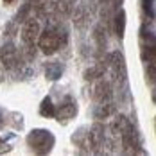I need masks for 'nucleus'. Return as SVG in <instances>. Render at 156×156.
I'll use <instances>...</instances> for the list:
<instances>
[{
  "label": "nucleus",
  "mask_w": 156,
  "mask_h": 156,
  "mask_svg": "<svg viewBox=\"0 0 156 156\" xmlns=\"http://www.w3.org/2000/svg\"><path fill=\"white\" fill-rule=\"evenodd\" d=\"M40 113H41V117H45V119H54L56 117V108H54V102H52V99L50 97H43V101H41V104H40Z\"/></svg>",
  "instance_id": "13"
},
{
  "label": "nucleus",
  "mask_w": 156,
  "mask_h": 156,
  "mask_svg": "<svg viewBox=\"0 0 156 156\" xmlns=\"http://www.w3.org/2000/svg\"><path fill=\"white\" fill-rule=\"evenodd\" d=\"M43 70H45V77L48 81H58L63 74V65L58 61H50V63H45Z\"/></svg>",
  "instance_id": "12"
},
{
  "label": "nucleus",
  "mask_w": 156,
  "mask_h": 156,
  "mask_svg": "<svg viewBox=\"0 0 156 156\" xmlns=\"http://www.w3.org/2000/svg\"><path fill=\"white\" fill-rule=\"evenodd\" d=\"M92 94H94V99L97 101V104H99V102H108V101L113 99V90H111L109 83L102 81V77L97 79V83H95Z\"/></svg>",
  "instance_id": "9"
},
{
  "label": "nucleus",
  "mask_w": 156,
  "mask_h": 156,
  "mask_svg": "<svg viewBox=\"0 0 156 156\" xmlns=\"http://www.w3.org/2000/svg\"><path fill=\"white\" fill-rule=\"evenodd\" d=\"M4 126V115H2V111H0V127Z\"/></svg>",
  "instance_id": "19"
},
{
  "label": "nucleus",
  "mask_w": 156,
  "mask_h": 156,
  "mask_svg": "<svg viewBox=\"0 0 156 156\" xmlns=\"http://www.w3.org/2000/svg\"><path fill=\"white\" fill-rule=\"evenodd\" d=\"M63 45V38L59 36V32H56L54 29H47V31L40 32V38H38V47L43 54L52 56L56 54Z\"/></svg>",
  "instance_id": "3"
},
{
  "label": "nucleus",
  "mask_w": 156,
  "mask_h": 156,
  "mask_svg": "<svg viewBox=\"0 0 156 156\" xmlns=\"http://www.w3.org/2000/svg\"><path fill=\"white\" fill-rule=\"evenodd\" d=\"M2 2H4V4H5V5H11V4H15L16 0H2Z\"/></svg>",
  "instance_id": "18"
},
{
  "label": "nucleus",
  "mask_w": 156,
  "mask_h": 156,
  "mask_svg": "<svg viewBox=\"0 0 156 156\" xmlns=\"http://www.w3.org/2000/svg\"><path fill=\"white\" fill-rule=\"evenodd\" d=\"M13 147H11V144L9 142H5V140H2L0 138V154H5V153H9Z\"/></svg>",
  "instance_id": "17"
},
{
  "label": "nucleus",
  "mask_w": 156,
  "mask_h": 156,
  "mask_svg": "<svg viewBox=\"0 0 156 156\" xmlns=\"http://www.w3.org/2000/svg\"><path fill=\"white\" fill-rule=\"evenodd\" d=\"M102 74H104V66H102V65H95V66H92V68L84 70V79H86V81L101 79L102 77Z\"/></svg>",
  "instance_id": "14"
},
{
  "label": "nucleus",
  "mask_w": 156,
  "mask_h": 156,
  "mask_svg": "<svg viewBox=\"0 0 156 156\" xmlns=\"http://www.w3.org/2000/svg\"><path fill=\"white\" fill-rule=\"evenodd\" d=\"M32 7V4L31 2H27L25 5H22L20 7V11L16 13V22H25L27 20V13H29V9Z\"/></svg>",
  "instance_id": "16"
},
{
  "label": "nucleus",
  "mask_w": 156,
  "mask_h": 156,
  "mask_svg": "<svg viewBox=\"0 0 156 156\" xmlns=\"http://www.w3.org/2000/svg\"><path fill=\"white\" fill-rule=\"evenodd\" d=\"M20 61H22L20 50L16 48L15 43H5V45H2V48H0V63L4 65V68L15 70V68H18Z\"/></svg>",
  "instance_id": "5"
},
{
  "label": "nucleus",
  "mask_w": 156,
  "mask_h": 156,
  "mask_svg": "<svg viewBox=\"0 0 156 156\" xmlns=\"http://www.w3.org/2000/svg\"><path fill=\"white\" fill-rule=\"evenodd\" d=\"M108 63L111 66V74H113V81L117 84H124L127 79V68H126V59L120 50H113L108 56Z\"/></svg>",
  "instance_id": "4"
},
{
  "label": "nucleus",
  "mask_w": 156,
  "mask_h": 156,
  "mask_svg": "<svg viewBox=\"0 0 156 156\" xmlns=\"http://www.w3.org/2000/svg\"><path fill=\"white\" fill-rule=\"evenodd\" d=\"M0 79H2V76H0Z\"/></svg>",
  "instance_id": "20"
},
{
  "label": "nucleus",
  "mask_w": 156,
  "mask_h": 156,
  "mask_svg": "<svg viewBox=\"0 0 156 156\" xmlns=\"http://www.w3.org/2000/svg\"><path fill=\"white\" fill-rule=\"evenodd\" d=\"M113 31H115L119 40L124 38V32H126V11L124 9H119L115 13V16H113Z\"/></svg>",
  "instance_id": "11"
},
{
  "label": "nucleus",
  "mask_w": 156,
  "mask_h": 156,
  "mask_svg": "<svg viewBox=\"0 0 156 156\" xmlns=\"http://www.w3.org/2000/svg\"><path fill=\"white\" fill-rule=\"evenodd\" d=\"M113 113H115V104L113 101H108V102H99V106L94 111V117L97 120H104V119L113 117Z\"/></svg>",
  "instance_id": "10"
},
{
  "label": "nucleus",
  "mask_w": 156,
  "mask_h": 156,
  "mask_svg": "<svg viewBox=\"0 0 156 156\" xmlns=\"http://www.w3.org/2000/svg\"><path fill=\"white\" fill-rule=\"evenodd\" d=\"M88 144H90V151L99 154L102 153V147L106 144V136H104V126L101 122H95L92 129L88 131Z\"/></svg>",
  "instance_id": "7"
},
{
  "label": "nucleus",
  "mask_w": 156,
  "mask_h": 156,
  "mask_svg": "<svg viewBox=\"0 0 156 156\" xmlns=\"http://www.w3.org/2000/svg\"><path fill=\"white\" fill-rule=\"evenodd\" d=\"M153 4H154V0H144V4H142V7H144V15H145V18H147V22H153V18H154Z\"/></svg>",
  "instance_id": "15"
},
{
  "label": "nucleus",
  "mask_w": 156,
  "mask_h": 156,
  "mask_svg": "<svg viewBox=\"0 0 156 156\" xmlns=\"http://www.w3.org/2000/svg\"><path fill=\"white\" fill-rule=\"evenodd\" d=\"M27 144L36 154H47L52 151L54 136L48 129H32L27 135Z\"/></svg>",
  "instance_id": "2"
},
{
  "label": "nucleus",
  "mask_w": 156,
  "mask_h": 156,
  "mask_svg": "<svg viewBox=\"0 0 156 156\" xmlns=\"http://www.w3.org/2000/svg\"><path fill=\"white\" fill-rule=\"evenodd\" d=\"M76 115H77V104H76V101H74L72 97H66L65 102L56 109V119H59L61 122L72 120Z\"/></svg>",
  "instance_id": "8"
},
{
  "label": "nucleus",
  "mask_w": 156,
  "mask_h": 156,
  "mask_svg": "<svg viewBox=\"0 0 156 156\" xmlns=\"http://www.w3.org/2000/svg\"><path fill=\"white\" fill-rule=\"evenodd\" d=\"M119 135L122 140L126 154H133V153H144L140 149V142H138V133L135 129V126L131 124L126 117L120 115V127H119Z\"/></svg>",
  "instance_id": "1"
},
{
  "label": "nucleus",
  "mask_w": 156,
  "mask_h": 156,
  "mask_svg": "<svg viewBox=\"0 0 156 156\" xmlns=\"http://www.w3.org/2000/svg\"><path fill=\"white\" fill-rule=\"evenodd\" d=\"M40 22L36 20V18H27L25 22H23V27H22V32H20V36H22V41L25 43V47H32L36 41H38V38H40Z\"/></svg>",
  "instance_id": "6"
}]
</instances>
